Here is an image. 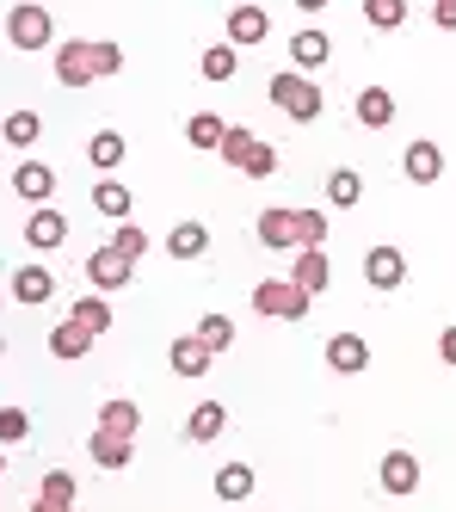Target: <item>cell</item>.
<instances>
[{"label": "cell", "mask_w": 456, "mask_h": 512, "mask_svg": "<svg viewBox=\"0 0 456 512\" xmlns=\"http://www.w3.org/2000/svg\"><path fill=\"white\" fill-rule=\"evenodd\" d=\"M68 506H74V475L68 469H50L44 488H37V500H31V512H68Z\"/></svg>", "instance_id": "cell-21"}, {"label": "cell", "mask_w": 456, "mask_h": 512, "mask_svg": "<svg viewBox=\"0 0 456 512\" xmlns=\"http://www.w3.org/2000/svg\"><path fill=\"white\" fill-rule=\"evenodd\" d=\"M321 352H327V371H339V377H358L364 364H370V346H364V334H333Z\"/></svg>", "instance_id": "cell-13"}, {"label": "cell", "mask_w": 456, "mask_h": 512, "mask_svg": "<svg viewBox=\"0 0 456 512\" xmlns=\"http://www.w3.org/2000/svg\"><path fill=\"white\" fill-rule=\"evenodd\" d=\"M364 284H370V290H401V284H407L401 247H370V253H364Z\"/></svg>", "instance_id": "cell-5"}, {"label": "cell", "mask_w": 456, "mask_h": 512, "mask_svg": "<svg viewBox=\"0 0 456 512\" xmlns=\"http://www.w3.org/2000/svg\"><path fill=\"white\" fill-rule=\"evenodd\" d=\"M99 426H105V432L136 438V432H142V408H136L130 395H118V401H105V408H99Z\"/></svg>", "instance_id": "cell-23"}, {"label": "cell", "mask_w": 456, "mask_h": 512, "mask_svg": "<svg viewBox=\"0 0 456 512\" xmlns=\"http://www.w3.org/2000/svg\"><path fill=\"white\" fill-rule=\"evenodd\" d=\"M253 494V469L247 463H222L216 469V500H247Z\"/></svg>", "instance_id": "cell-30"}, {"label": "cell", "mask_w": 456, "mask_h": 512, "mask_svg": "<svg viewBox=\"0 0 456 512\" xmlns=\"http://www.w3.org/2000/svg\"><path fill=\"white\" fill-rule=\"evenodd\" d=\"M167 253H173V260H204V253H210V229L204 223H173Z\"/></svg>", "instance_id": "cell-22"}, {"label": "cell", "mask_w": 456, "mask_h": 512, "mask_svg": "<svg viewBox=\"0 0 456 512\" xmlns=\"http://www.w3.org/2000/svg\"><path fill=\"white\" fill-rule=\"evenodd\" d=\"M401 173L413 179V186H438V179H444V149H438V142H407V155H401Z\"/></svg>", "instance_id": "cell-6"}, {"label": "cell", "mask_w": 456, "mask_h": 512, "mask_svg": "<svg viewBox=\"0 0 456 512\" xmlns=\"http://www.w3.org/2000/svg\"><path fill=\"white\" fill-rule=\"evenodd\" d=\"M74 321L93 327V334H111V303H105V290H99V297H81V303H74Z\"/></svg>", "instance_id": "cell-34"}, {"label": "cell", "mask_w": 456, "mask_h": 512, "mask_svg": "<svg viewBox=\"0 0 456 512\" xmlns=\"http://www.w3.org/2000/svg\"><path fill=\"white\" fill-rule=\"evenodd\" d=\"M0 136H7L13 149H31V142L44 136V118H37L31 105H19V112H7V124H0Z\"/></svg>", "instance_id": "cell-26"}, {"label": "cell", "mask_w": 456, "mask_h": 512, "mask_svg": "<svg viewBox=\"0 0 456 512\" xmlns=\"http://www.w3.org/2000/svg\"><path fill=\"white\" fill-rule=\"evenodd\" d=\"M290 7H296V13H321V7H327V0H290Z\"/></svg>", "instance_id": "cell-43"}, {"label": "cell", "mask_w": 456, "mask_h": 512, "mask_svg": "<svg viewBox=\"0 0 456 512\" xmlns=\"http://www.w3.org/2000/svg\"><path fill=\"white\" fill-rule=\"evenodd\" d=\"M438 352H444V364H456V327H444V334H438Z\"/></svg>", "instance_id": "cell-42"}, {"label": "cell", "mask_w": 456, "mask_h": 512, "mask_svg": "<svg viewBox=\"0 0 456 512\" xmlns=\"http://www.w3.org/2000/svg\"><path fill=\"white\" fill-rule=\"evenodd\" d=\"M376 482H383V494L407 500L413 488H420V457H413V451H389L383 469H376Z\"/></svg>", "instance_id": "cell-7"}, {"label": "cell", "mask_w": 456, "mask_h": 512, "mask_svg": "<svg viewBox=\"0 0 456 512\" xmlns=\"http://www.w3.org/2000/svg\"><path fill=\"white\" fill-rule=\"evenodd\" d=\"M309 290H302L296 278H265V284H253V309L259 315H278V321H302L309 315Z\"/></svg>", "instance_id": "cell-3"}, {"label": "cell", "mask_w": 456, "mask_h": 512, "mask_svg": "<svg viewBox=\"0 0 456 512\" xmlns=\"http://www.w3.org/2000/svg\"><path fill=\"white\" fill-rule=\"evenodd\" d=\"M247 149H253V130H247V124H228V130H222V142H216V155H222L228 167H241V161H247Z\"/></svg>", "instance_id": "cell-33"}, {"label": "cell", "mask_w": 456, "mask_h": 512, "mask_svg": "<svg viewBox=\"0 0 456 512\" xmlns=\"http://www.w3.org/2000/svg\"><path fill=\"white\" fill-rule=\"evenodd\" d=\"M130 186H118V179H99V192H93V210L111 216V223H130Z\"/></svg>", "instance_id": "cell-25"}, {"label": "cell", "mask_w": 456, "mask_h": 512, "mask_svg": "<svg viewBox=\"0 0 456 512\" xmlns=\"http://www.w3.org/2000/svg\"><path fill=\"white\" fill-rule=\"evenodd\" d=\"M198 340H204L210 352H228V346H235V321H228V315H204V321H198Z\"/></svg>", "instance_id": "cell-35"}, {"label": "cell", "mask_w": 456, "mask_h": 512, "mask_svg": "<svg viewBox=\"0 0 456 512\" xmlns=\"http://www.w3.org/2000/svg\"><path fill=\"white\" fill-rule=\"evenodd\" d=\"M241 173H247V179H272V173H278V149H272V142H259V136H253V149H247Z\"/></svg>", "instance_id": "cell-36"}, {"label": "cell", "mask_w": 456, "mask_h": 512, "mask_svg": "<svg viewBox=\"0 0 456 512\" xmlns=\"http://www.w3.org/2000/svg\"><path fill=\"white\" fill-rule=\"evenodd\" d=\"M253 235L272 247V253H290V247H302L296 241V210H284V204H272V210H259V223H253Z\"/></svg>", "instance_id": "cell-9"}, {"label": "cell", "mask_w": 456, "mask_h": 512, "mask_svg": "<svg viewBox=\"0 0 456 512\" xmlns=\"http://www.w3.org/2000/svg\"><path fill=\"white\" fill-rule=\"evenodd\" d=\"M364 19L376 31H401L407 25V0H364Z\"/></svg>", "instance_id": "cell-32"}, {"label": "cell", "mask_w": 456, "mask_h": 512, "mask_svg": "<svg viewBox=\"0 0 456 512\" xmlns=\"http://www.w3.org/2000/svg\"><path fill=\"white\" fill-rule=\"evenodd\" d=\"M93 340H99V334H93V327H81L74 315H68L62 327H50V352H56V358H87Z\"/></svg>", "instance_id": "cell-19"}, {"label": "cell", "mask_w": 456, "mask_h": 512, "mask_svg": "<svg viewBox=\"0 0 456 512\" xmlns=\"http://www.w3.org/2000/svg\"><path fill=\"white\" fill-rule=\"evenodd\" d=\"M222 118L216 112H192V124H185V142H192V149H216V142H222Z\"/></svg>", "instance_id": "cell-31"}, {"label": "cell", "mask_w": 456, "mask_h": 512, "mask_svg": "<svg viewBox=\"0 0 456 512\" xmlns=\"http://www.w3.org/2000/svg\"><path fill=\"white\" fill-rule=\"evenodd\" d=\"M25 241H31V253L62 247V241H68V216L50 210V204H31V216H25Z\"/></svg>", "instance_id": "cell-4"}, {"label": "cell", "mask_w": 456, "mask_h": 512, "mask_svg": "<svg viewBox=\"0 0 456 512\" xmlns=\"http://www.w3.org/2000/svg\"><path fill=\"white\" fill-rule=\"evenodd\" d=\"M111 247H118L124 260H142V253H148V229H136V223H118V235H111Z\"/></svg>", "instance_id": "cell-38"}, {"label": "cell", "mask_w": 456, "mask_h": 512, "mask_svg": "<svg viewBox=\"0 0 456 512\" xmlns=\"http://www.w3.org/2000/svg\"><path fill=\"white\" fill-rule=\"evenodd\" d=\"M302 290H309V297H327V290H333V260H327V253L321 247H302L296 253V272H290Z\"/></svg>", "instance_id": "cell-14"}, {"label": "cell", "mask_w": 456, "mask_h": 512, "mask_svg": "<svg viewBox=\"0 0 456 512\" xmlns=\"http://www.w3.org/2000/svg\"><path fill=\"white\" fill-rule=\"evenodd\" d=\"M222 426H228V408H222V401H198V408H192V420H185V432H192L198 445L222 438Z\"/></svg>", "instance_id": "cell-24"}, {"label": "cell", "mask_w": 456, "mask_h": 512, "mask_svg": "<svg viewBox=\"0 0 456 512\" xmlns=\"http://www.w3.org/2000/svg\"><path fill=\"white\" fill-rule=\"evenodd\" d=\"M0 352H7V334H0Z\"/></svg>", "instance_id": "cell-44"}, {"label": "cell", "mask_w": 456, "mask_h": 512, "mask_svg": "<svg viewBox=\"0 0 456 512\" xmlns=\"http://www.w3.org/2000/svg\"><path fill=\"white\" fill-rule=\"evenodd\" d=\"M358 198H364V179H358L352 167H333V173H327V204H333V210H352Z\"/></svg>", "instance_id": "cell-27"}, {"label": "cell", "mask_w": 456, "mask_h": 512, "mask_svg": "<svg viewBox=\"0 0 456 512\" xmlns=\"http://www.w3.org/2000/svg\"><path fill=\"white\" fill-rule=\"evenodd\" d=\"M13 192H19L25 204H50V192H56V173H50L44 161H19V167H13Z\"/></svg>", "instance_id": "cell-16"}, {"label": "cell", "mask_w": 456, "mask_h": 512, "mask_svg": "<svg viewBox=\"0 0 456 512\" xmlns=\"http://www.w3.org/2000/svg\"><path fill=\"white\" fill-rule=\"evenodd\" d=\"M25 432H31V414L25 408H0V445H19Z\"/></svg>", "instance_id": "cell-39"}, {"label": "cell", "mask_w": 456, "mask_h": 512, "mask_svg": "<svg viewBox=\"0 0 456 512\" xmlns=\"http://www.w3.org/2000/svg\"><path fill=\"white\" fill-rule=\"evenodd\" d=\"M50 297H56V278H50V266H19V272H13V303L37 309V303H50Z\"/></svg>", "instance_id": "cell-17"}, {"label": "cell", "mask_w": 456, "mask_h": 512, "mask_svg": "<svg viewBox=\"0 0 456 512\" xmlns=\"http://www.w3.org/2000/svg\"><path fill=\"white\" fill-rule=\"evenodd\" d=\"M198 68H204V81H235L241 75V56H235V44H210Z\"/></svg>", "instance_id": "cell-28"}, {"label": "cell", "mask_w": 456, "mask_h": 512, "mask_svg": "<svg viewBox=\"0 0 456 512\" xmlns=\"http://www.w3.org/2000/svg\"><path fill=\"white\" fill-rule=\"evenodd\" d=\"M124 155H130V149H124V136H118V130H99V136L87 142V161H93L99 173H111V167H118Z\"/></svg>", "instance_id": "cell-29"}, {"label": "cell", "mask_w": 456, "mask_h": 512, "mask_svg": "<svg viewBox=\"0 0 456 512\" xmlns=\"http://www.w3.org/2000/svg\"><path fill=\"white\" fill-rule=\"evenodd\" d=\"M167 358H173V371H179V377H204V371H210V358H216V352H210V346H204L198 334H179Z\"/></svg>", "instance_id": "cell-20"}, {"label": "cell", "mask_w": 456, "mask_h": 512, "mask_svg": "<svg viewBox=\"0 0 456 512\" xmlns=\"http://www.w3.org/2000/svg\"><path fill=\"white\" fill-rule=\"evenodd\" d=\"M272 38V13L265 7H228V44L247 50V44H265Z\"/></svg>", "instance_id": "cell-10"}, {"label": "cell", "mask_w": 456, "mask_h": 512, "mask_svg": "<svg viewBox=\"0 0 456 512\" xmlns=\"http://www.w3.org/2000/svg\"><path fill=\"white\" fill-rule=\"evenodd\" d=\"M432 25H444V31H456V0H438V7H432Z\"/></svg>", "instance_id": "cell-41"}, {"label": "cell", "mask_w": 456, "mask_h": 512, "mask_svg": "<svg viewBox=\"0 0 456 512\" xmlns=\"http://www.w3.org/2000/svg\"><path fill=\"white\" fill-rule=\"evenodd\" d=\"M358 124L364 130H389L395 124V93L389 87H364L358 93Z\"/></svg>", "instance_id": "cell-18"}, {"label": "cell", "mask_w": 456, "mask_h": 512, "mask_svg": "<svg viewBox=\"0 0 456 512\" xmlns=\"http://www.w3.org/2000/svg\"><path fill=\"white\" fill-rule=\"evenodd\" d=\"M296 241L302 247H327V216L321 210H296Z\"/></svg>", "instance_id": "cell-37"}, {"label": "cell", "mask_w": 456, "mask_h": 512, "mask_svg": "<svg viewBox=\"0 0 456 512\" xmlns=\"http://www.w3.org/2000/svg\"><path fill=\"white\" fill-rule=\"evenodd\" d=\"M50 38H56L50 7H37V0H19V7L7 13V44H13V50L37 56V50H50Z\"/></svg>", "instance_id": "cell-2"}, {"label": "cell", "mask_w": 456, "mask_h": 512, "mask_svg": "<svg viewBox=\"0 0 456 512\" xmlns=\"http://www.w3.org/2000/svg\"><path fill=\"white\" fill-rule=\"evenodd\" d=\"M93 68H99V75H118V68H124V50L111 44V38H99V44H93Z\"/></svg>", "instance_id": "cell-40"}, {"label": "cell", "mask_w": 456, "mask_h": 512, "mask_svg": "<svg viewBox=\"0 0 456 512\" xmlns=\"http://www.w3.org/2000/svg\"><path fill=\"white\" fill-rule=\"evenodd\" d=\"M265 93H272V105H278L290 124H315V118H321V105H327L321 87H315V75H296V68H278Z\"/></svg>", "instance_id": "cell-1"}, {"label": "cell", "mask_w": 456, "mask_h": 512, "mask_svg": "<svg viewBox=\"0 0 456 512\" xmlns=\"http://www.w3.org/2000/svg\"><path fill=\"white\" fill-rule=\"evenodd\" d=\"M56 81H62V87H87V81H99V68H93V44H81V38L62 44V50H56Z\"/></svg>", "instance_id": "cell-11"}, {"label": "cell", "mask_w": 456, "mask_h": 512, "mask_svg": "<svg viewBox=\"0 0 456 512\" xmlns=\"http://www.w3.org/2000/svg\"><path fill=\"white\" fill-rule=\"evenodd\" d=\"M130 272H136V260H124L118 247L87 253V278H93V290H124V284H130Z\"/></svg>", "instance_id": "cell-8"}, {"label": "cell", "mask_w": 456, "mask_h": 512, "mask_svg": "<svg viewBox=\"0 0 456 512\" xmlns=\"http://www.w3.org/2000/svg\"><path fill=\"white\" fill-rule=\"evenodd\" d=\"M0 475H7V457H0Z\"/></svg>", "instance_id": "cell-45"}, {"label": "cell", "mask_w": 456, "mask_h": 512, "mask_svg": "<svg viewBox=\"0 0 456 512\" xmlns=\"http://www.w3.org/2000/svg\"><path fill=\"white\" fill-rule=\"evenodd\" d=\"M87 451H93V463H99V469H130V457H136V438L93 426V432H87Z\"/></svg>", "instance_id": "cell-12"}, {"label": "cell", "mask_w": 456, "mask_h": 512, "mask_svg": "<svg viewBox=\"0 0 456 512\" xmlns=\"http://www.w3.org/2000/svg\"><path fill=\"white\" fill-rule=\"evenodd\" d=\"M327 56H333L327 31H296V38H290V62H296V75H321Z\"/></svg>", "instance_id": "cell-15"}]
</instances>
